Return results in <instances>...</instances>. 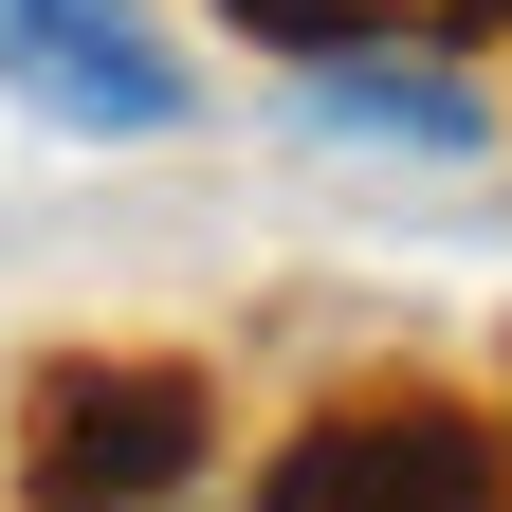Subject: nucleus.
<instances>
[{"label": "nucleus", "instance_id": "f257e3e1", "mask_svg": "<svg viewBox=\"0 0 512 512\" xmlns=\"http://www.w3.org/2000/svg\"><path fill=\"white\" fill-rule=\"evenodd\" d=\"M220 476V403L183 366H55L37 384V512H183Z\"/></svg>", "mask_w": 512, "mask_h": 512}, {"label": "nucleus", "instance_id": "f03ea898", "mask_svg": "<svg viewBox=\"0 0 512 512\" xmlns=\"http://www.w3.org/2000/svg\"><path fill=\"white\" fill-rule=\"evenodd\" d=\"M256 512H494V439L458 403H330L275 439V476H256Z\"/></svg>", "mask_w": 512, "mask_h": 512}, {"label": "nucleus", "instance_id": "7ed1b4c3", "mask_svg": "<svg viewBox=\"0 0 512 512\" xmlns=\"http://www.w3.org/2000/svg\"><path fill=\"white\" fill-rule=\"evenodd\" d=\"M0 92L92 147H165L183 128V55L147 37V0H0Z\"/></svg>", "mask_w": 512, "mask_h": 512}, {"label": "nucleus", "instance_id": "20e7f679", "mask_svg": "<svg viewBox=\"0 0 512 512\" xmlns=\"http://www.w3.org/2000/svg\"><path fill=\"white\" fill-rule=\"evenodd\" d=\"M311 147H366V165H476V147H494V92L458 74V55L348 37V55H311Z\"/></svg>", "mask_w": 512, "mask_h": 512}, {"label": "nucleus", "instance_id": "39448f33", "mask_svg": "<svg viewBox=\"0 0 512 512\" xmlns=\"http://www.w3.org/2000/svg\"><path fill=\"white\" fill-rule=\"evenodd\" d=\"M238 37H275V55H348L366 37V0H220Z\"/></svg>", "mask_w": 512, "mask_h": 512}]
</instances>
